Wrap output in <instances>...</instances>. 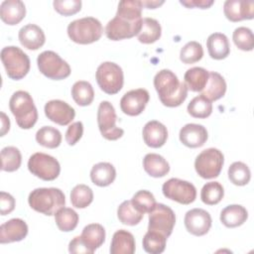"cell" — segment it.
<instances>
[{"mask_svg":"<svg viewBox=\"0 0 254 254\" xmlns=\"http://www.w3.org/2000/svg\"><path fill=\"white\" fill-rule=\"evenodd\" d=\"M180 3L187 8H200V9H207L209 8L212 4V0H181Z\"/></svg>","mask_w":254,"mask_h":254,"instance_id":"49","label":"cell"},{"mask_svg":"<svg viewBox=\"0 0 254 254\" xmlns=\"http://www.w3.org/2000/svg\"><path fill=\"white\" fill-rule=\"evenodd\" d=\"M68 251L69 253L74 254H92V251L84 244L81 240L80 236H75L68 244Z\"/></svg>","mask_w":254,"mask_h":254,"instance_id":"48","label":"cell"},{"mask_svg":"<svg viewBox=\"0 0 254 254\" xmlns=\"http://www.w3.org/2000/svg\"><path fill=\"white\" fill-rule=\"evenodd\" d=\"M71 96L77 105L87 106L93 101L94 90L88 81L78 80L71 87Z\"/></svg>","mask_w":254,"mask_h":254,"instance_id":"32","label":"cell"},{"mask_svg":"<svg viewBox=\"0 0 254 254\" xmlns=\"http://www.w3.org/2000/svg\"><path fill=\"white\" fill-rule=\"evenodd\" d=\"M83 134V124L80 121L71 123L65 132V141L68 145H75Z\"/></svg>","mask_w":254,"mask_h":254,"instance_id":"46","label":"cell"},{"mask_svg":"<svg viewBox=\"0 0 254 254\" xmlns=\"http://www.w3.org/2000/svg\"><path fill=\"white\" fill-rule=\"evenodd\" d=\"M154 86L160 101L167 107L180 106L188 96V87L185 82L170 69H161L154 77Z\"/></svg>","mask_w":254,"mask_h":254,"instance_id":"2","label":"cell"},{"mask_svg":"<svg viewBox=\"0 0 254 254\" xmlns=\"http://www.w3.org/2000/svg\"><path fill=\"white\" fill-rule=\"evenodd\" d=\"M93 200L92 190L83 184L76 185L70 191V202L76 208H85Z\"/></svg>","mask_w":254,"mask_h":254,"instance_id":"38","label":"cell"},{"mask_svg":"<svg viewBox=\"0 0 254 254\" xmlns=\"http://www.w3.org/2000/svg\"><path fill=\"white\" fill-rule=\"evenodd\" d=\"M31 208L45 215H54L65 204V196L57 188H39L32 190L28 197Z\"/></svg>","mask_w":254,"mask_h":254,"instance_id":"3","label":"cell"},{"mask_svg":"<svg viewBox=\"0 0 254 254\" xmlns=\"http://www.w3.org/2000/svg\"><path fill=\"white\" fill-rule=\"evenodd\" d=\"M208 54L213 60H223L230 53L228 38L222 33H213L206 40Z\"/></svg>","mask_w":254,"mask_h":254,"instance_id":"25","label":"cell"},{"mask_svg":"<svg viewBox=\"0 0 254 254\" xmlns=\"http://www.w3.org/2000/svg\"><path fill=\"white\" fill-rule=\"evenodd\" d=\"M100 89L107 94H116L123 87L124 75L120 65L112 62L100 64L95 73Z\"/></svg>","mask_w":254,"mask_h":254,"instance_id":"7","label":"cell"},{"mask_svg":"<svg viewBox=\"0 0 254 254\" xmlns=\"http://www.w3.org/2000/svg\"><path fill=\"white\" fill-rule=\"evenodd\" d=\"M150 94L145 88H137L127 91L120 99V108L123 113L129 116H137L141 114L147 103Z\"/></svg>","mask_w":254,"mask_h":254,"instance_id":"14","label":"cell"},{"mask_svg":"<svg viewBox=\"0 0 254 254\" xmlns=\"http://www.w3.org/2000/svg\"><path fill=\"white\" fill-rule=\"evenodd\" d=\"M228 178L235 186H245L251 179V172L246 164L234 162L228 169Z\"/></svg>","mask_w":254,"mask_h":254,"instance_id":"41","label":"cell"},{"mask_svg":"<svg viewBox=\"0 0 254 254\" xmlns=\"http://www.w3.org/2000/svg\"><path fill=\"white\" fill-rule=\"evenodd\" d=\"M225 17L231 22L251 20L254 17V2L245 0H226L223 4Z\"/></svg>","mask_w":254,"mask_h":254,"instance_id":"17","label":"cell"},{"mask_svg":"<svg viewBox=\"0 0 254 254\" xmlns=\"http://www.w3.org/2000/svg\"><path fill=\"white\" fill-rule=\"evenodd\" d=\"M185 226L187 230L195 236L206 234L211 227V216L202 208H192L185 215Z\"/></svg>","mask_w":254,"mask_h":254,"instance_id":"15","label":"cell"},{"mask_svg":"<svg viewBox=\"0 0 254 254\" xmlns=\"http://www.w3.org/2000/svg\"><path fill=\"white\" fill-rule=\"evenodd\" d=\"M176 223V215L173 209L164 203H157L149 213L148 230L157 231L167 238L172 234Z\"/></svg>","mask_w":254,"mask_h":254,"instance_id":"13","label":"cell"},{"mask_svg":"<svg viewBox=\"0 0 254 254\" xmlns=\"http://www.w3.org/2000/svg\"><path fill=\"white\" fill-rule=\"evenodd\" d=\"M39 70L48 78L54 80L64 79L70 74L69 64L53 51H45L37 58Z\"/></svg>","mask_w":254,"mask_h":254,"instance_id":"8","label":"cell"},{"mask_svg":"<svg viewBox=\"0 0 254 254\" xmlns=\"http://www.w3.org/2000/svg\"><path fill=\"white\" fill-rule=\"evenodd\" d=\"M145 172L153 178L165 177L170 172V165L167 160L159 154L149 153L143 159Z\"/></svg>","mask_w":254,"mask_h":254,"instance_id":"28","label":"cell"},{"mask_svg":"<svg viewBox=\"0 0 254 254\" xmlns=\"http://www.w3.org/2000/svg\"><path fill=\"white\" fill-rule=\"evenodd\" d=\"M232 40L235 46L245 52L252 51L254 48V36L251 29L247 27H238L234 30Z\"/></svg>","mask_w":254,"mask_h":254,"instance_id":"44","label":"cell"},{"mask_svg":"<svg viewBox=\"0 0 254 254\" xmlns=\"http://www.w3.org/2000/svg\"><path fill=\"white\" fill-rule=\"evenodd\" d=\"M203 57V49L200 43L195 41H190L187 43L180 52V60L186 64H194L201 60Z\"/></svg>","mask_w":254,"mask_h":254,"instance_id":"43","label":"cell"},{"mask_svg":"<svg viewBox=\"0 0 254 254\" xmlns=\"http://www.w3.org/2000/svg\"><path fill=\"white\" fill-rule=\"evenodd\" d=\"M142 135L147 146L151 148H160L165 145L168 139V130L163 123L157 120H151L143 127Z\"/></svg>","mask_w":254,"mask_h":254,"instance_id":"20","label":"cell"},{"mask_svg":"<svg viewBox=\"0 0 254 254\" xmlns=\"http://www.w3.org/2000/svg\"><path fill=\"white\" fill-rule=\"evenodd\" d=\"M22 163V155L18 148L8 146L1 151V170L4 172L17 171Z\"/></svg>","mask_w":254,"mask_h":254,"instance_id":"36","label":"cell"},{"mask_svg":"<svg viewBox=\"0 0 254 254\" xmlns=\"http://www.w3.org/2000/svg\"><path fill=\"white\" fill-rule=\"evenodd\" d=\"M117 115L113 105L109 101H101L97 110V124L101 135L110 141L121 138L124 130L116 126Z\"/></svg>","mask_w":254,"mask_h":254,"instance_id":"11","label":"cell"},{"mask_svg":"<svg viewBox=\"0 0 254 254\" xmlns=\"http://www.w3.org/2000/svg\"><path fill=\"white\" fill-rule=\"evenodd\" d=\"M9 108L20 128L30 129L36 124L38 110L29 92L24 90L14 92L9 100Z\"/></svg>","mask_w":254,"mask_h":254,"instance_id":"4","label":"cell"},{"mask_svg":"<svg viewBox=\"0 0 254 254\" xmlns=\"http://www.w3.org/2000/svg\"><path fill=\"white\" fill-rule=\"evenodd\" d=\"M0 56L6 73L11 79H22L29 72L31 66L30 59L20 48L15 46L4 47Z\"/></svg>","mask_w":254,"mask_h":254,"instance_id":"6","label":"cell"},{"mask_svg":"<svg viewBox=\"0 0 254 254\" xmlns=\"http://www.w3.org/2000/svg\"><path fill=\"white\" fill-rule=\"evenodd\" d=\"M208 74L209 72L205 68L193 66L186 71L184 75V82L186 83L188 89L194 92H199L205 87L208 80Z\"/></svg>","mask_w":254,"mask_h":254,"instance_id":"30","label":"cell"},{"mask_svg":"<svg viewBox=\"0 0 254 254\" xmlns=\"http://www.w3.org/2000/svg\"><path fill=\"white\" fill-rule=\"evenodd\" d=\"M142 3L138 0H123L118 4L116 15L105 27L109 40L120 41L137 36L142 27Z\"/></svg>","mask_w":254,"mask_h":254,"instance_id":"1","label":"cell"},{"mask_svg":"<svg viewBox=\"0 0 254 254\" xmlns=\"http://www.w3.org/2000/svg\"><path fill=\"white\" fill-rule=\"evenodd\" d=\"M162 35V28L160 23L153 18H143L142 27L137 35L138 41L142 44H153L157 42Z\"/></svg>","mask_w":254,"mask_h":254,"instance_id":"31","label":"cell"},{"mask_svg":"<svg viewBox=\"0 0 254 254\" xmlns=\"http://www.w3.org/2000/svg\"><path fill=\"white\" fill-rule=\"evenodd\" d=\"M163 194L172 200L182 204H190L194 201L196 197L195 187L184 180L172 178L164 183L162 187Z\"/></svg>","mask_w":254,"mask_h":254,"instance_id":"12","label":"cell"},{"mask_svg":"<svg viewBox=\"0 0 254 254\" xmlns=\"http://www.w3.org/2000/svg\"><path fill=\"white\" fill-rule=\"evenodd\" d=\"M36 141L46 148L55 149L62 143V133L55 127L44 126L37 131Z\"/></svg>","mask_w":254,"mask_h":254,"instance_id":"34","label":"cell"},{"mask_svg":"<svg viewBox=\"0 0 254 254\" xmlns=\"http://www.w3.org/2000/svg\"><path fill=\"white\" fill-rule=\"evenodd\" d=\"M25 16L26 7L21 0H5L0 5V18L7 25H17Z\"/></svg>","mask_w":254,"mask_h":254,"instance_id":"22","label":"cell"},{"mask_svg":"<svg viewBox=\"0 0 254 254\" xmlns=\"http://www.w3.org/2000/svg\"><path fill=\"white\" fill-rule=\"evenodd\" d=\"M135 208L141 213H150L156 206V198L154 194L146 190H138L131 199Z\"/></svg>","mask_w":254,"mask_h":254,"instance_id":"42","label":"cell"},{"mask_svg":"<svg viewBox=\"0 0 254 254\" xmlns=\"http://www.w3.org/2000/svg\"><path fill=\"white\" fill-rule=\"evenodd\" d=\"M143 215L135 208L131 200H124L117 209V216L120 222L129 226L137 225L142 220Z\"/></svg>","mask_w":254,"mask_h":254,"instance_id":"35","label":"cell"},{"mask_svg":"<svg viewBox=\"0 0 254 254\" xmlns=\"http://www.w3.org/2000/svg\"><path fill=\"white\" fill-rule=\"evenodd\" d=\"M180 141L189 148L201 147L207 140V130L204 126L195 123L186 124L180 130Z\"/></svg>","mask_w":254,"mask_h":254,"instance_id":"19","label":"cell"},{"mask_svg":"<svg viewBox=\"0 0 254 254\" xmlns=\"http://www.w3.org/2000/svg\"><path fill=\"white\" fill-rule=\"evenodd\" d=\"M226 92V82L221 74L216 71H210L208 74V80L201 91L203 95L209 101H215L220 99Z\"/></svg>","mask_w":254,"mask_h":254,"instance_id":"27","label":"cell"},{"mask_svg":"<svg viewBox=\"0 0 254 254\" xmlns=\"http://www.w3.org/2000/svg\"><path fill=\"white\" fill-rule=\"evenodd\" d=\"M247 218L248 211L240 204L227 205L220 212V221L228 228H234L242 225Z\"/></svg>","mask_w":254,"mask_h":254,"instance_id":"24","label":"cell"},{"mask_svg":"<svg viewBox=\"0 0 254 254\" xmlns=\"http://www.w3.org/2000/svg\"><path fill=\"white\" fill-rule=\"evenodd\" d=\"M28 234V225L21 218H12L0 226V243H12L23 240Z\"/></svg>","mask_w":254,"mask_h":254,"instance_id":"18","label":"cell"},{"mask_svg":"<svg viewBox=\"0 0 254 254\" xmlns=\"http://www.w3.org/2000/svg\"><path fill=\"white\" fill-rule=\"evenodd\" d=\"M29 171L43 181H54L61 173L59 161L45 153H35L28 161Z\"/></svg>","mask_w":254,"mask_h":254,"instance_id":"10","label":"cell"},{"mask_svg":"<svg viewBox=\"0 0 254 254\" xmlns=\"http://www.w3.org/2000/svg\"><path fill=\"white\" fill-rule=\"evenodd\" d=\"M135 238L133 234L127 230H117L111 240V254H133L135 252Z\"/></svg>","mask_w":254,"mask_h":254,"instance_id":"23","label":"cell"},{"mask_svg":"<svg viewBox=\"0 0 254 254\" xmlns=\"http://www.w3.org/2000/svg\"><path fill=\"white\" fill-rule=\"evenodd\" d=\"M18 38L24 48L33 51L43 47L46 42L44 31L35 24H27L22 27L19 31Z\"/></svg>","mask_w":254,"mask_h":254,"instance_id":"21","label":"cell"},{"mask_svg":"<svg viewBox=\"0 0 254 254\" xmlns=\"http://www.w3.org/2000/svg\"><path fill=\"white\" fill-rule=\"evenodd\" d=\"M188 112L194 118H206L212 112L211 101L206 99L203 95L193 97L188 104Z\"/></svg>","mask_w":254,"mask_h":254,"instance_id":"40","label":"cell"},{"mask_svg":"<svg viewBox=\"0 0 254 254\" xmlns=\"http://www.w3.org/2000/svg\"><path fill=\"white\" fill-rule=\"evenodd\" d=\"M80 238L93 253L104 243L105 229L99 223H90L82 229Z\"/></svg>","mask_w":254,"mask_h":254,"instance_id":"29","label":"cell"},{"mask_svg":"<svg viewBox=\"0 0 254 254\" xmlns=\"http://www.w3.org/2000/svg\"><path fill=\"white\" fill-rule=\"evenodd\" d=\"M224 195V190L220 183L209 182L206 183L200 191L201 201L207 205L217 204Z\"/></svg>","mask_w":254,"mask_h":254,"instance_id":"39","label":"cell"},{"mask_svg":"<svg viewBox=\"0 0 254 254\" xmlns=\"http://www.w3.org/2000/svg\"><path fill=\"white\" fill-rule=\"evenodd\" d=\"M103 34V27L94 17H83L70 22L67 26L69 39L80 45H88L98 41Z\"/></svg>","mask_w":254,"mask_h":254,"instance_id":"5","label":"cell"},{"mask_svg":"<svg viewBox=\"0 0 254 254\" xmlns=\"http://www.w3.org/2000/svg\"><path fill=\"white\" fill-rule=\"evenodd\" d=\"M142 6L148 9H155L158 6L164 4V1H141Z\"/></svg>","mask_w":254,"mask_h":254,"instance_id":"51","label":"cell"},{"mask_svg":"<svg viewBox=\"0 0 254 254\" xmlns=\"http://www.w3.org/2000/svg\"><path fill=\"white\" fill-rule=\"evenodd\" d=\"M15 208V198L8 192H0V213L6 215L12 212Z\"/></svg>","mask_w":254,"mask_h":254,"instance_id":"47","label":"cell"},{"mask_svg":"<svg viewBox=\"0 0 254 254\" xmlns=\"http://www.w3.org/2000/svg\"><path fill=\"white\" fill-rule=\"evenodd\" d=\"M166 243L167 237L157 231L148 230L143 237V249L150 254L163 253Z\"/></svg>","mask_w":254,"mask_h":254,"instance_id":"37","label":"cell"},{"mask_svg":"<svg viewBox=\"0 0 254 254\" xmlns=\"http://www.w3.org/2000/svg\"><path fill=\"white\" fill-rule=\"evenodd\" d=\"M115 178L116 170L110 163L100 162L91 168L90 179L95 186L107 187L114 182Z\"/></svg>","mask_w":254,"mask_h":254,"instance_id":"26","label":"cell"},{"mask_svg":"<svg viewBox=\"0 0 254 254\" xmlns=\"http://www.w3.org/2000/svg\"><path fill=\"white\" fill-rule=\"evenodd\" d=\"M45 114L51 121L61 126L68 125L75 116V110L65 101L60 99L50 100L45 104Z\"/></svg>","mask_w":254,"mask_h":254,"instance_id":"16","label":"cell"},{"mask_svg":"<svg viewBox=\"0 0 254 254\" xmlns=\"http://www.w3.org/2000/svg\"><path fill=\"white\" fill-rule=\"evenodd\" d=\"M55 221L61 231L69 232L77 226L78 214L72 208L64 206L55 213Z\"/></svg>","mask_w":254,"mask_h":254,"instance_id":"33","label":"cell"},{"mask_svg":"<svg viewBox=\"0 0 254 254\" xmlns=\"http://www.w3.org/2000/svg\"><path fill=\"white\" fill-rule=\"evenodd\" d=\"M224 164V156L216 148L201 151L195 158L194 169L202 179H214L219 176Z\"/></svg>","mask_w":254,"mask_h":254,"instance_id":"9","label":"cell"},{"mask_svg":"<svg viewBox=\"0 0 254 254\" xmlns=\"http://www.w3.org/2000/svg\"><path fill=\"white\" fill-rule=\"evenodd\" d=\"M1 124H2L1 136H4L9 131V129H10L9 117L4 112H1Z\"/></svg>","mask_w":254,"mask_h":254,"instance_id":"50","label":"cell"},{"mask_svg":"<svg viewBox=\"0 0 254 254\" xmlns=\"http://www.w3.org/2000/svg\"><path fill=\"white\" fill-rule=\"evenodd\" d=\"M53 5L55 10L64 16H71L81 9L80 0H55Z\"/></svg>","mask_w":254,"mask_h":254,"instance_id":"45","label":"cell"}]
</instances>
